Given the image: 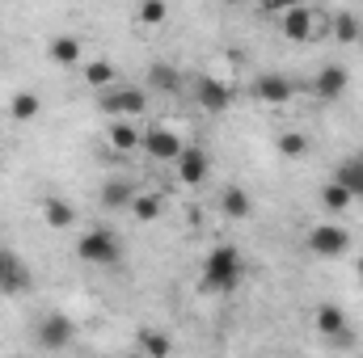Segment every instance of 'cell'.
<instances>
[{
	"label": "cell",
	"mask_w": 363,
	"mask_h": 358,
	"mask_svg": "<svg viewBox=\"0 0 363 358\" xmlns=\"http://www.w3.org/2000/svg\"><path fill=\"white\" fill-rule=\"evenodd\" d=\"M245 278V258L237 245H216L203 262V278H199V291L203 295H228L237 282Z\"/></svg>",
	"instance_id": "1"
},
{
	"label": "cell",
	"mask_w": 363,
	"mask_h": 358,
	"mask_svg": "<svg viewBox=\"0 0 363 358\" xmlns=\"http://www.w3.org/2000/svg\"><path fill=\"white\" fill-rule=\"evenodd\" d=\"M77 258L89 262V266H118L123 262V241L110 228H93L77 241Z\"/></svg>",
	"instance_id": "2"
},
{
	"label": "cell",
	"mask_w": 363,
	"mask_h": 358,
	"mask_svg": "<svg viewBox=\"0 0 363 358\" xmlns=\"http://www.w3.org/2000/svg\"><path fill=\"white\" fill-rule=\"evenodd\" d=\"M97 105L110 118H140L148 110V93L127 89V85H110V89H97Z\"/></svg>",
	"instance_id": "3"
},
{
	"label": "cell",
	"mask_w": 363,
	"mask_h": 358,
	"mask_svg": "<svg viewBox=\"0 0 363 358\" xmlns=\"http://www.w3.org/2000/svg\"><path fill=\"white\" fill-rule=\"evenodd\" d=\"M308 253L321 258V262H338V258L351 253V232L338 228V224H317L308 232Z\"/></svg>",
	"instance_id": "4"
},
{
	"label": "cell",
	"mask_w": 363,
	"mask_h": 358,
	"mask_svg": "<svg viewBox=\"0 0 363 358\" xmlns=\"http://www.w3.org/2000/svg\"><path fill=\"white\" fill-rule=\"evenodd\" d=\"M182 148H186V144H182L174 131H165V127H152V131L140 135V152H144L148 161H161V165H174L182 156Z\"/></svg>",
	"instance_id": "5"
},
{
	"label": "cell",
	"mask_w": 363,
	"mask_h": 358,
	"mask_svg": "<svg viewBox=\"0 0 363 358\" xmlns=\"http://www.w3.org/2000/svg\"><path fill=\"white\" fill-rule=\"evenodd\" d=\"M34 342H38L43 350H64V346L72 342V321H68V316H60V312L43 316V321H38V329H34Z\"/></svg>",
	"instance_id": "6"
},
{
	"label": "cell",
	"mask_w": 363,
	"mask_h": 358,
	"mask_svg": "<svg viewBox=\"0 0 363 358\" xmlns=\"http://www.w3.org/2000/svg\"><path fill=\"white\" fill-rule=\"evenodd\" d=\"M30 291V270L13 249H0V295H21Z\"/></svg>",
	"instance_id": "7"
},
{
	"label": "cell",
	"mask_w": 363,
	"mask_h": 358,
	"mask_svg": "<svg viewBox=\"0 0 363 358\" xmlns=\"http://www.w3.org/2000/svg\"><path fill=\"white\" fill-rule=\"evenodd\" d=\"M347 89H351V72L342 64H330L313 76V97H321V101H338Z\"/></svg>",
	"instance_id": "8"
},
{
	"label": "cell",
	"mask_w": 363,
	"mask_h": 358,
	"mask_svg": "<svg viewBox=\"0 0 363 358\" xmlns=\"http://www.w3.org/2000/svg\"><path fill=\"white\" fill-rule=\"evenodd\" d=\"M291 93H296V85H291V76H283V72H267V76L254 81V97L267 101V105H287Z\"/></svg>",
	"instance_id": "9"
},
{
	"label": "cell",
	"mask_w": 363,
	"mask_h": 358,
	"mask_svg": "<svg viewBox=\"0 0 363 358\" xmlns=\"http://www.w3.org/2000/svg\"><path fill=\"white\" fill-rule=\"evenodd\" d=\"M194 97H199V105L207 110V114H224L228 110V101H233V93L224 81H216V76H199L194 81Z\"/></svg>",
	"instance_id": "10"
},
{
	"label": "cell",
	"mask_w": 363,
	"mask_h": 358,
	"mask_svg": "<svg viewBox=\"0 0 363 358\" xmlns=\"http://www.w3.org/2000/svg\"><path fill=\"white\" fill-rule=\"evenodd\" d=\"M279 17H283V38H291V42H308L313 30H317V17H313V8H304V4H291V8L279 13Z\"/></svg>",
	"instance_id": "11"
},
{
	"label": "cell",
	"mask_w": 363,
	"mask_h": 358,
	"mask_svg": "<svg viewBox=\"0 0 363 358\" xmlns=\"http://www.w3.org/2000/svg\"><path fill=\"white\" fill-rule=\"evenodd\" d=\"M313 325H317V333H325V337H334V342H351L347 312H342V308H334V304H321V308H317V316H313Z\"/></svg>",
	"instance_id": "12"
},
{
	"label": "cell",
	"mask_w": 363,
	"mask_h": 358,
	"mask_svg": "<svg viewBox=\"0 0 363 358\" xmlns=\"http://www.w3.org/2000/svg\"><path fill=\"white\" fill-rule=\"evenodd\" d=\"M174 165H178V178L186 181V185L207 181V152H203V148H182V156Z\"/></svg>",
	"instance_id": "13"
},
{
	"label": "cell",
	"mask_w": 363,
	"mask_h": 358,
	"mask_svg": "<svg viewBox=\"0 0 363 358\" xmlns=\"http://www.w3.org/2000/svg\"><path fill=\"white\" fill-rule=\"evenodd\" d=\"M47 55H51L60 68H72V64H81V55H85V42H81L77 34H60V38H51Z\"/></svg>",
	"instance_id": "14"
},
{
	"label": "cell",
	"mask_w": 363,
	"mask_h": 358,
	"mask_svg": "<svg viewBox=\"0 0 363 358\" xmlns=\"http://www.w3.org/2000/svg\"><path fill=\"white\" fill-rule=\"evenodd\" d=\"M38 110H43V97H38V93H30V89L13 93V101H9V118H13V122H34V118H38Z\"/></svg>",
	"instance_id": "15"
},
{
	"label": "cell",
	"mask_w": 363,
	"mask_h": 358,
	"mask_svg": "<svg viewBox=\"0 0 363 358\" xmlns=\"http://www.w3.org/2000/svg\"><path fill=\"white\" fill-rule=\"evenodd\" d=\"M131 198H135L131 181H106L101 185V207L106 211H123V207H131Z\"/></svg>",
	"instance_id": "16"
},
{
	"label": "cell",
	"mask_w": 363,
	"mask_h": 358,
	"mask_svg": "<svg viewBox=\"0 0 363 358\" xmlns=\"http://www.w3.org/2000/svg\"><path fill=\"white\" fill-rule=\"evenodd\" d=\"M220 207H224V215H228V219H250V215H254V202H250V194H245L241 185H228Z\"/></svg>",
	"instance_id": "17"
},
{
	"label": "cell",
	"mask_w": 363,
	"mask_h": 358,
	"mask_svg": "<svg viewBox=\"0 0 363 358\" xmlns=\"http://www.w3.org/2000/svg\"><path fill=\"white\" fill-rule=\"evenodd\" d=\"M148 89L178 93L182 89V72H178V68H169V64H152V68H148Z\"/></svg>",
	"instance_id": "18"
},
{
	"label": "cell",
	"mask_w": 363,
	"mask_h": 358,
	"mask_svg": "<svg viewBox=\"0 0 363 358\" xmlns=\"http://www.w3.org/2000/svg\"><path fill=\"white\" fill-rule=\"evenodd\" d=\"M43 219H47V228H72L77 224V211L64 198H47L43 202Z\"/></svg>",
	"instance_id": "19"
},
{
	"label": "cell",
	"mask_w": 363,
	"mask_h": 358,
	"mask_svg": "<svg viewBox=\"0 0 363 358\" xmlns=\"http://www.w3.org/2000/svg\"><path fill=\"white\" fill-rule=\"evenodd\" d=\"M334 181H342L355 198H363V156H351V161H342L338 165V173H334Z\"/></svg>",
	"instance_id": "20"
},
{
	"label": "cell",
	"mask_w": 363,
	"mask_h": 358,
	"mask_svg": "<svg viewBox=\"0 0 363 358\" xmlns=\"http://www.w3.org/2000/svg\"><path fill=\"white\" fill-rule=\"evenodd\" d=\"M106 135H110V144H114L118 152H131V148H140V135H135V127H131L127 118H114Z\"/></svg>",
	"instance_id": "21"
},
{
	"label": "cell",
	"mask_w": 363,
	"mask_h": 358,
	"mask_svg": "<svg viewBox=\"0 0 363 358\" xmlns=\"http://www.w3.org/2000/svg\"><path fill=\"white\" fill-rule=\"evenodd\" d=\"M85 81H89L93 89H110V85H118V72H114V64L93 59L89 68H85Z\"/></svg>",
	"instance_id": "22"
},
{
	"label": "cell",
	"mask_w": 363,
	"mask_h": 358,
	"mask_svg": "<svg viewBox=\"0 0 363 358\" xmlns=\"http://www.w3.org/2000/svg\"><path fill=\"white\" fill-rule=\"evenodd\" d=\"M321 202H325V207H330V211L338 215V211H347V207L355 202V194H351V190H347L342 181H330V185L321 190Z\"/></svg>",
	"instance_id": "23"
},
{
	"label": "cell",
	"mask_w": 363,
	"mask_h": 358,
	"mask_svg": "<svg viewBox=\"0 0 363 358\" xmlns=\"http://www.w3.org/2000/svg\"><path fill=\"white\" fill-rule=\"evenodd\" d=\"M330 30H334V38H338V42H355V38L363 34V21L355 17V13H338Z\"/></svg>",
	"instance_id": "24"
},
{
	"label": "cell",
	"mask_w": 363,
	"mask_h": 358,
	"mask_svg": "<svg viewBox=\"0 0 363 358\" xmlns=\"http://www.w3.org/2000/svg\"><path fill=\"white\" fill-rule=\"evenodd\" d=\"M274 148H279V156L300 161V156L308 152V139H304V135H296V131H287V135H279V139H274Z\"/></svg>",
	"instance_id": "25"
},
{
	"label": "cell",
	"mask_w": 363,
	"mask_h": 358,
	"mask_svg": "<svg viewBox=\"0 0 363 358\" xmlns=\"http://www.w3.org/2000/svg\"><path fill=\"white\" fill-rule=\"evenodd\" d=\"M131 215L144 219V224H152V219L161 215V198H157V194H135V198H131Z\"/></svg>",
	"instance_id": "26"
},
{
	"label": "cell",
	"mask_w": 363,
	"mask_h": 358,
	"mask_svg": "<svg viewBox=\"0 0 363 358\" xmlns=\"http://www.w3.org/2000/svg\"><path fill=\"white\" fill-rule=\"evenodd\" d=\"M135 346H140V350H148V354H157V358H165L169 350H174V342H169V337H161V333H148V329L135 337Z\"/></svg>",
	"instance_id": "27"
},
{
	"label": "cell",
	"mask_w": 363,
	"mask_h": 358,
	"mask_svg": "<svg viewBox=\"0 0 363 358\" xmlns=\"http://www.w3.org/2000/svg\"><path fill=\"white\" fill-rule=\"evenodd\" d=\"M165 17H169L165 0H144V4H140V21H144V25H165Z\"/></svg>",
	"instance_id": "28"
},
{
	"label": "cell",
	"mask_w": 363,
	"mask_h": 358,
	"mask_svg": "<svg viewBox=\"0 0 363 358\" xmlns=\"http://www.w3.org/2000/svg\"><path fill=\"white\" fill-rule=\"evenodd\" d=\"M291 4H300V0H267V8H271V13H287Z\"/></svg>",
	"instance_id": "29"
},
{
	"label": "cell",
	"mask_w": 363,
	"mask_h": 358,
	"mask_svg": "<svg viewBox=\"0 0 363 358\" xmlns=\"http://www.w3.org/2000/svg\"><path fill=\"white\" fill-rule=\"evenodd\" d=\"M359 278H363V258H359Z\"/></svg>",
	"instance_id": "30"
},
{
	"label": "cell",
	"mask_w": 363,
	"mask_h": 358,
	"mask_svg": "<svg viewBox=\"0 0 363 358\" xmlns=\"http://www.w3.org/2000/svg\"><path fill=\"white\" fill-rule=\"evenodd\" d=\"M359 38H363V34H359Z\"/></svg>",
	"instance_id": "31"
}]
</instances>
